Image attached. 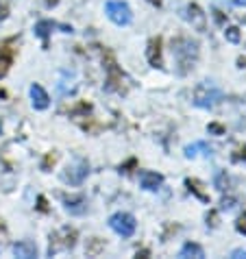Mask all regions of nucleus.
I'll return each instance as SVG.
<instances>
[{"label":"nucleus","instance_id":"obj_21","mask_svg":"<svg viewBox=\"0 0 246 259\" xmlns=\"http://www.w3.org/2000/svg\"><path fill=\"white\" fill-rule=\"evenodd\" d=\"M209 131H214V133H222V126H220V124H209Z\"/></svg>","mask_w":246,"mask_h":259},{"label":"nucleus","instance_id":"obj_13","mask_svg":"<svg viewBox=\"0 0 246 259\" xmlns=\"http://www.w3.org/2000/svg\"><path fill=\"white\" fill-rule=\"evenodd\" d=\"M13 255L22 257V259H33V257H37V246L31 240H22V242L13 244Z\"/></svg>","mask_w":246,"mask_h":259},{"label":"nucleus","instance_id":"obj_1","mask_svg":"<svg viewBox=\"0 0 246 259\" xmlns=\"http://www.w3.org/2000/svg\"><path fill=\"white\" fill-rule=\"evenodd\" d=\"M172 55H175V61L179 66L177 72L179 74H187L198 59V41H194L190 37L172 39Z\"/></svg>","mask_w":246,"mask_h":259},{"label":"nucleus","instance_id":"obj_12","mask_svg":"<svg viewBox=\"0 0 246 259\" xmlns=\"http://www.w3.org/2000/svg\"><path fill=\"white\" fill-rule=\"evenodd\" d=\"M31 100H33V107H35V109H39V111L48 109V105H50L48 92L42 88L39 83H33V85H31Z\"/></svg>","mask_w":246,"mask_h":259},{"label":"nucleus","instance_id":"obj_7","mask_svg":"<svg viewBox=\"0 0 246 259\" xmlns=\"http://www.w3.org/2000/svg\"><path fill=\"white\" fill-rule=\"evenodd\" d=\"M76 244V231L70 227H63L61 231H57L55 235H50V255H55L59 248H74Z\"/></svg>","mask_w":246,"mask_h":259},{"label":"nucleus","instance_id":"obj_24","mask_svg":"<svg viewBox=\"0 0 246 259\" xmlns=\"http://www.w3.org/2000/svg\"><path fill=\"white\" fill-rule=\"evenodd\" d=\"M46 3H48V7H55L57 3H59V0H46Z\"/></svg>","mask_w":246,"mask_h":259},{"label":"nucleus","instance_id":"obj_11","mask_svg":"<svg viewBox=\"0 0 246 259\" xmlns=\"http://www.w3.org/2000/svg\"><path fill=\"white\" fill-rule=\"evenodd\" d=\"M140 183H142L144 190L155 192V190L161 188L163 177L159 175V172H153V170H142V172H140Z\"/></svg>","mask_w":246,"mask_h":259},{"label":"nucleus","instance_id":"obj_3","mask_svg":"<svg viewBox=\"0 0 246 259\" xmlns=\"http://www.w3.org/2000/svg\"><path fill=\"white\" fill-rule=\"evenodd\" d=\"M222 100V92L216 88L214 83L209 81H202L196 85V90H194V100L192 103L200 107V109H212V107H216Z\"/></svg>","mask_w":246,"mask_h":259},{"label":"nucleus","instance_id":"obj_2","mask_svg":"<svg viewBox=\"0 0 246 259\" xmlns=\"http://www.w3.org/2000/svg\"><path fill=\"white\" fill-rule=\"evenodd\" d=\"M103 63H105V70H107V85L105 88L109 92H118V94H127V88H129V78L125 76V72L118 68V63H115L113 55L109 50H105L103 53Z\"/></svg>","mask_w":246,"mask_h":259},{"label":"nucleus","instance_id":"obj_14","mask_svg":"<svg viewBox=\"0 0 246 259\" xmlns=\"http://www.w3.org/2000/svg\"><path fill=\"white\" fill-rule=\"evenodd\" d=\"M146 57H148V63L155 68H161V37H153L148 44L146 50Z\"/></svg>","mask_w":246,"mask_h":259},{"label":"nucleus","instance_id":"obj_5","mask_svg":"<svg viewBox=\"0 0 246 259\" xmlns=\"http://www.w3.org/2000/svg\"><path fill=\"white\" fill-rule=\"evenodd\" d=\"M88 175H90V163H88V159H83V157H76V159L61 172V179L66 183H70V185H81Z\"/></svg>","mask_w":246,"mask_h":259},{"label":"nucleus","instance_id":"obj_25","mask_svg":"<svg viewBox=\"0 0 246 259\" xmlns=\"http://www.w3.org/2000/svg\"><path fill=\"white\" fill-rule=\"evenodd\" d=\"M148 3H153V5H157V7H159V5H161V0H148Z\"/></svg>","mask_w":246,"mask_h":259},{"label":"nucleus","instance_id":"obj_10","mask_svg":"<svg viewBox=\"0 0 246 259\" xmlns=\"http://www.w3.org/2000/svg\"><path fill=\"white\" fill-rule=\"evenodd\" d=\"M13 44H16V39L0 41V76L7 74V70H9L11 61H13V55H16V48H13Z\"/></svg>","mask_w":246,"mask_h":259},{"label":"nucleus","instance_id":"obj_26","mask_svg":"<svg viewBox=\"0 0 246 259\" xmlns=\"http://www.w3.org/2000/svg\"><path fill=\"white\" fill-rule=\"evenodd\" d=\"M235 3H237V5H244V7H246V0H235Z\"/></svg>","mask_w":246,"mask_h":259},{"label":"nucleus","instance_id":"obj_15","mask_svg":"<svg viewBox=\"0 0 246 259\" xmlns=\"http://www.w3.org/2000/svg\"><path fill=\"white\" fill-rule=\"evenodd\" d=\"M179 257L181 259H190V257L202 259V257H205V250H202V246H200V244H196V242H187V244H183V248H181Z\"/></svg>","mask_w":246,"mask_h":259},{"label":"nucleus","instance_id":"obj_9","mask_svg":"<svg viewBox=\"0 0 246 259\" xmlns=\"http://www.w3.org/2000/svg\"><path fill=\"white\" fill-rule=\"evenodd\" d=\"M185 20L200 33L207 28V18H205V13H202V9L198 5H187L185 7Z\"/></svg>","mask_w":246,"mask_h":259},{"label":"nucleus","instance_id":"obj_23","mask_svg":"<svg viewBox=\"0 0 246 259\" xmlns=\"http://www.w3.org/2000/svg\"><path fill=\"white\" fill-rule=\"evenodd\" d=\"M39 209L46 211V200H44V196H39Z\"/></svg>","mask_w":246,"mask_h":259},{"label":"nucleus","instance_id":"obj_19","mask_svg":"<svg viewBox=\"0 0 246 259\" xmlns=\"http://www.w3.org/2000/svg\"><path fill=\"white\" fill-rule=\"evenodd\" d=\"M224 35H227V39H229V41H233V44H235V41H240V31H237L235 26L227 28V31H224Z\"/></svg>","mask_w":246,"mask_h":259},{"label":"nucleus","instance_id":"obj_6","mask_svg":"<svg viewBox=\"0 0 246 259\" xmlns=\"http://www.w3.org/2000/svg\"><path fill=\"white\" fill-rule=\"evenodd\" d=\"M109 227L120 237H131L135 233V229H137V222H135V218H133L131 213L118 211V213H113L111 218H109Z\"/></svg>","mask_w":246,"mask_h":259},{"label":"nucleus","instance_id":"obj_16","mask_svg":"<svg viewBox=\"0 0 246 259\" xmlns=\"http://www.w3.org/2000/svg\"><path fill=\"white\" fill-rule=\"evenodd\" d=\"M59 24L53 22V20H39L37 24H35V35L42 39H48V35L53 33V28H57Z\"/></svg>","mask_w":246,"mask_h":259},{"label":"nucleus","instance_id":"obj_20","mask_svg":"<svg viewBox=\"0 0 246 259\" xmlns=\"http://www.w3.org/2000/svg\"><path fill=\"white\" fill-rule=\"evenodd\" d=\"M235 227H237V231H240V233H244V235H246V213L242 215L240 220H237V225H235Z\"/></svg>","mask_w":246,"mask_h":259},{"label":"nucleus","instance_id":"obj_18","mask_svg":"<svg viewBox=\"0 0 246 259\" xmlns=\"http://www.w3.org/2000/svg\"><path fill=\"white\" fill-rule=\"evenodd\" d=\"M216 188H218L220 192H224L229 188V177L224 175V172H218V175H216Z\"/></svg>","mask_w":246,"mask_h":259},{"label":"nucleus","instance_id":"obj_22","mask_svg":"<svg viewBox=\"0 0 246 259\" xmlns=\"http://www.w3.org/2000/svg\"><path fill=\"white\" fill-rule=\"evenodd\" d=\"M231 257H246V250L237 248V250H233V253H231Z\"/></svg>","mask_w":246,"mask_h":259},{"label":"nucleus","instance_id":"obj_17","mask_svg":"<svg viewBox=\"0 0 246 259\" xmlns=\"http://www.w3.org/2000/svg\"><path fill=\"white\" fill-rule=\"evenodd\" d=\"M185 185H187V190L196 194V196H198L200 200H205V203H209V194H205V192L200 190V183L196 181V179H185Z\"/></svg>","mask_w":246,"mask_h":259},{"label":"nucleus","instance_id":"obj_4","mask_svg":"<svg viewBox=\"0 0 246 259\" xmlns=\"http://www.w3.org/2000/svg\"><path fill=\"white\" fill-rule=\"evenodd\" d=\"M105 13H107V18L118 26H129L133 22V11L125 0H109V3L105 5Z\"/></svg>","mask_w":246,"mask_h":259},{"label":"nucleus","instance_id":"obj_8","mask_svg":"<svg viewBox=\"0 0 246 259\" xmlns=\"http://www.w3.org/2000/svg\"><path fill=\"white\" fill-rule=\"evenodd\" d=\"M61 200H63L66 209H68L72 215H83L85 211H88V198H85L83 194H70V196H66V194H63Z\"/></svg>","mask_w":246,"mask_h":259}]
</instances>
